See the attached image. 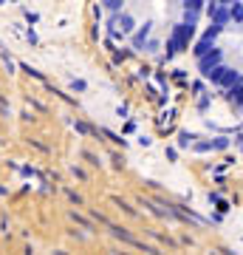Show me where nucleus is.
<instances>
[{"instance_id":"nucleus-2","label":"nucleus","mask_w":243,"mask_h":255,"mask_svg":"<svg viewBox=\"0 0 243 255\" xmlns=\"http://www.w3.org/2000/svg\"><path fill=\"white\" fill-rule=\"evenodd\" d=\"M192 60L201 80L243 111V0H209Z\"/></svg>"},{"instance_id":"nucleus-1","label":"nucleus","mask_w":243,"mask_h":255,"mask_svg":"<svg viewBox=\"0 0 243 255\" xmlns=\"http://www.w3.org/2000/svg\"><path fill=\"white\" fill-rule=\"evenodd\" d=\"M102 31L127 57L167 63L192 48L209 0H96Z\"/></svg>"}]
</instances>
